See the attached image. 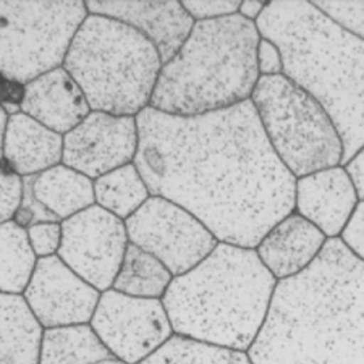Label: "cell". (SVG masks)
<instances>
[{
  "mask_svg": "<svg viewBox=\"0 0 364 364\" xmlns=\"http://www.w3.org/2000/svg\"><path fill=\"white\" fill-rule=\"evenodd\" d=\"M269 2H257V0H245V2H242V5H240V10L238 14L243 16V18L250 20V21H255L259 18L261 14L264 11V9L267 7Z\"/></svg>",
  "mask_w": 364,
  "mask_h": 364,
  "instance_id": "e575fe53",
  "label": "cell"
},
{
  "mask_svg": "<svg viewBox=\"0 0 364 364\" xmlns=\"http://www.w3.org/2000/svg\"><path fill=\"white\" fill-rule=\"evenodd\" d=\"M251 101L274 152L296 178L342 166L343 141L331 115L287 76H261Z\"/></svg>",
  "mask_w": 364,
  "mask_h": 364,
  "instance_id": "52a82bcc",
  "label": "cell"
},
{
  "mask_svg": "<svg viewBox=\"0 0 364 364\" xmlns=\"http://www.w3.org/2000/svg\"><path fill=\"white\" fill-rule=\"evenodd\" d=\"M63 136L18 112L9 117L2 144V166L21 178L36 177L62 164Z\"/></svg>",
  "mask_w": 364,
  "mask_h": 364,
  "instance_id": "ac0fdd59",
  "label": "cell"
},
{
  "mask_svg": "<svg viewBox=\"0 0 364 364\" xmlns=\"http://www.w3.org/2000/svg\"><path fill=\"white\" fill-rule=\"evenodd\" d=\"M33 193L38 201L63 222L96 204L94 180L86 175L58 164L33 177Z\"/></svg>",
  "mask_w": 364,
  "mask_h": 364,
  "instance_id": "ffe728a7",
  "label": "cell"
},
{
  "mask_svg": "<svg viewBox=\"0 0 364 364\" xmlns=\"http://www.w3.org/2000/svg\"><path fill=\"white\" fill-rule=\"evenodd\" d=\"M14 220L23 228H28L41 222H58L43 204H41L33 193V177L23 178V198L21 204Z\"/></svg>",
  "mask_w": 364,
  "mask_h": 364,
  "instance_id": "f1b7e54d",
  "label": "cell"
},
{
  "mask_svg": "<svg viewBox=\"0 0 364 364\" xmlns=\"http://www.w3.org/2000/svg\"><path fill=\"white\" fill-rule=\"evenodd\" d=\"M62 67L78 83L91 110L138 117L151 105L162 60L136 29L90 14L76 31Z\"/></svg>",
  "mask_w": 364,
  "mask_h": 364,
  "instance_id": "8992f818",
  "label": "cell"
},
{
  "mask_svg": "<svg viewBox=\"0 0 364 364\" xmlns=\"http://www.w3.org/2000/svg\"><path fill=\"white\" fill-rule=\"evenodd\" d=\"M26 232L38 259L58 255L62 245V222H41L28 227Z\"/></svg>",
  "mask_w": 364,
  "mask_h": 364,
  "instance_id": "4316f807",
  "label": "cell"
},
{
  "mask_svg": "<svg viewBox=\"0 0 364 364\" xmlns=\"http://www.w3.org/2000/svg\"><path fill=\"white\" fill-rule=\"evenodd\" d=\"M139 364H252L246 351L173 336Z\"/></svg>",
  "mask_w": 364,
  "mask_h": 364,
  "instance_id": "d4e9b609",
  "label": "cell"
},
{
  "mask_svg": "<svg viewBox=\"0 0 364 364\" xmlns=\"http://www.w3.org/2000/svg\"><path fill=\"white\" fill-rule=\"evenodd\" d=\"M322 14L332 18L337 25L364 41V2H332V0H314Z\"/></svg>",
  "mask_w": 364,
  "mask_h": 364,
  "instance_id": "484cf974",
  "label": "cell"
},
{
  "mask_svg": "<svg viewBox=\"0 0 364 364\" xmlns=\"http://www.w3.org/2000/svg\"><path fill=\"white\" fill-rule=\"evenodd\" d=\"M277 280L256 250L219 243L204 261L173 277L162 298L175 336L248 351L259 333Z\"/></svg>",
  "mask_w": 364,
  "mask_h": 364,
  "instance_id": "277c9868",
  "label": "cell"
},
{
  "mask_svg": "<svg viewBox=\"0 0 364 364\" xmlns=\"http://www.w3.org/2000/svg\"><path fill=\"white\" fill-rule=\"evenodd\" d=\"M340 240L353 255L364 262V201H360L348 225L345 227Z\"/></svg>",
  "mask_w": 364,
  "mask_h": 364,
  "instance_id": "4dcf8cb0",
  "label": "cell"
},
{
  "mask_svg": "<svg viewBox=\"0 0 364 364\" xmlns=\"http://www.w3.org/2000/svg\"><path fill=\"white\" fill-rule=\"evenodd\" d=\"M252 364H364V262L331 238L311 266L277 282Z\"/></svg>",
  "mask_w": 364,
  "mask_h": 364,
  "instance_id": "7a4b0ae2",
  "label": "cell"
},
{
  "mask_svg": "<svg viewBox=\"0 0 364 364\" xmlns=\"http://www.w3.org/2000/svg\"><path fill=\"white\" fill-rule=\"evenodd\" d=\"M23 298L43 328L90 324L101 291L58 256L38 259Z\"/></svg>",
  "mask_w": 364,
  "mask_h": 364,
  "instance_id": "4fadbf2b",
  "label": "cell"
},
{
  "mask_svg": "<svg viewBox=\"0 0 364 364\" xmlns=\"http://www.w3.org/2000/svg\"><path fill=\"white\" fill-rule=\"evenodd\" d=\"M139 148L136 117L91 114L63 136L62 164L97 180L134 162Z\"/></svg>",
  "mask_w": 364,
  "mask_h": 364,
  "instance_id": "7c38bea8",
  "label": "cell"
},
{
  "mask_svg": "<svg viewBox=\"0 0 364 364\" xmlns=\"http://www.w3.org/2000/svg\"><path fill=\"white\" fill-rule=\"evenodd\" d=\"M96 204L122 220L130 219L151 198V191L134 162L94 180Z\"/></svg>",
  "mask_w": 364,
  "mask_h": 364,
  "instance_id": "603a6c76",
  "label": "cell"
},
{
  "mask_svg": "<svg viewBox=\"0 0 364 364\" xmlns=\"http://www.w3.org/2000/svg\"><path fill=\"white\" fill-rule=\"evenodd\" d=\"M23 97L25 85L0 73V109H4L9 117L18 114L21 112Z\"/></svg>",
  "mask_w": 364,
  "mask_h": 364,
  "instance_id": "d6a6232c",
  "label": "cell"
},
{
  "mask_svg": "<svg viewBox=\"0 0 364 364\" xmlns=\"http://www.w3.org/2000/svg\"><path fill=\"white\" fill-rule=\"evenodd\" d=\"M21 112L65 136L91 114V107L78 83L60 67L25 85Z\"/></svg>",
  "mask_w": 364,
  "mask_h": 364,
  "instance_id": "2e32d148",
  "label": "cell"
},
{
  "mask_svg": "<svg viewBox=\"0 0 364 364\" xmlns=\"http://www.w3.org/2000/svg\"><path fill=\"white\" fill-rule=\"evenodd\" d=\"M255 21L232 15L196 21L181 49L164 63L149 107L196 117L250 101L259 81Z\"/></svg>",
  "mask_w": 364,
  "mask_h": 364,
  "instance_id": "5b68a950",
  "label": "cell"
},
{
  "mask_svg": "<svg viewBox=\"0 0 364 364\" xmlns=\"http://www.w3.org/2000/svg\"><path fill=\"white\" fill-rule=\"evenodd\" d=\"M183 7L195 21L217 20L225 16L237 15L242 2L240 0H214V2H201V0H183Z\"/></svg>",
  "mask_w": 364,
  "mask_h": 364,
  "instance_id": "f546056e",
  "label": "cell"
},
{
  "mask_svg": "<svg viewBox=\"0 0 364 364\" xmlns=\"http://www.w3.org/2000/svg\"><path fill=\"white\" fill-rule=\"evenodd\" d=\"M173 275L149 252L128 245L112 289L128 296L162 299Z\"/></svg>",
  "mask_w": 364,
  "mask_h": 364,
  "instance_id": "7402d4cb",
  "label": "cell"
},
{
  "mask_svg": "<svg viewBox=\"0 0 364 364\" xmlns=\"http://www.w3.org/2000/svg\"><path fill=\"white\" fill-rule=\"evenodd\" d=\"M343 167L348 172L351 181H353L360 201H364V146Z\"/></svg>",
  "mask_w": 364,
  "mask_h": 364,
  "instance_id": "836d02e7",
  "label": "cell"
},
{
  "mask_svg": "<svg viewBox=\"0 0 364 364\" xmlns=\"http://www.w3.org/2000/svg\"><path fill=\"white\" fill-rule=\"evenodd\" d=\"M360 204L356 188L343 166L296 178L295 213L331 238H340Z\"/></svg>",
  "mask_w": 364,
  "mask_h": 364,
  "instance_id": "9a60e30c",
  "label": "cell"
},
{
  "mask_svg": "<svg viewBox=\"0 0 364 364\" xmlns=\"http://www.w3.org/2000/svg\"><path fill=\"white\" fill-rule=\"evenodd\" d=\"M128 245L125 220L94 204L62 222L57 256L102 293L112 289Z\"/></svg>",
  "mask_w": 364,
  "mask_h": 364,
  "instance_id": "8fae6325",
  "label": "cell"
},
{
  "mask_svg": "<svg viewBox=\"0 0 364 364\" xmlns=\"http://www.w3.org/2000/svg\"><path fill=\"white\" fill-rule=\"evenodd\" d=\"M87 14L109 16L136 29L159 52L164 63L181 49L190 38L195 20L177 0L166 2H122V0H90Z\"/></svg>",
  "mask_w": 364,
  "mask_h": 364,
  "instance_id": "5bb4252c",
  "label": "cell"
},
{
  "mask_svg": "<svg viewBox=\"0 0 364 364\" xmlns=\"http://www.w3.org/2000/svg\"><path fill=\"white\" fill-rule=\"evenodd\" d=\"M257 68L261 76L284 75V58L280 49L269 39L261 38L257 46Z\"/></svg>",
  "mask_w": 364,
  "mask_h": 364,
  "instance_id": "1f68e13d",
  "label": "cell"
},
{
  "mask_svg": "<svg viewBox=\"0 0 364 364\" xmlns=\"http://www.w3.org/2000/svg\"><path fill=\"white\" fill-rule=\"evenodd\" d=\"M134 157L151 196L181 205L219 243L256 250L295 210L296 177L275 154L252 101L177 117L146 107Z\"/></svg>",
  "mask_w": 364,
  "mask_h": 364,
  "instance_id": "6da1fadb",
  "label": "cell"
},
{
  "mask_svg": "<svg viewBox=\"0 0 364 364\" xmlns=\"http://www.w3.org/2000/svg\"><path fill=\"white\" fill-rule=\"evenodd\" d=\"M327 240L318 227L293 210L266 233L256 252L267 271L280 282L306 271L318 259Z\"/></svg>",
  "mask_w": 364,
  "mask_h": 364,
  "instance_id": "e0dca14e",
  "label": "cell"
},
{
  "mask_svg": "<svg viewBox=\"0 0 364 364\" xmlns=\"http://www.w3.org/2000/svg\"><path fill=\"white\" fill-rule=\"evenodd\" d=\"M101 364H125V363H122L119 360H110V361H105V363H101Z\"/></svg>",
  "mask_w": 364,
  "mask_h": 364,
  "instance_id": "8d00e7d4",
  "label": "cell"
},
{
  "mask_svg": "<svg viewBox=\"0 0 364 364\" xmlns=\"http://www.w3.org/2000/svg\"><path fill=\"white\" fill-rule=\"evenodd\" d=\"M91 327L114 360L139 364L173 336L162 299L136 298L110 289L101 293Z\"/></svg>",
  "mask_w": 364,
  "mask_h": 364,
  "instance_id": "30bf717a",
  "label": "cell"
},
{
  "mask_svg": "<svg viewBox=\"0 0 364 364\" xmlns=\"http://www.w3.org/2000/svg\"><path fill=\"white\" fill-rule=\"evenodd\" d=\"M38 264L26 228L15 220L0 225V293L23 295Z\"/></svg>",
  "mask_w": 364,
  "mask_h": 364,
  "instance_id": "cb8c5ba5",
  "label": "cell"
},
{
  "mask_svg": "<svg viewBox=\"0 0 364 364\" xmlns=\"http://www.w3.org/2000/svg\"><path fill=\"white\" fill-rule=\"evenodd\" d=\"M114 356L91 324L44 328L39 364H101Z\"/></svg>",
  "mask_w": 364,
  "mask_h": 364,
  "instance_id": "44dd1931",
  "label": "cell"
},
{
  "mask_svg": "<svg viewBox=\"0 0 364 364\" xmlns=\"http://www.w3.org/2000/svg\"><path fill=\"white\" fill-rule=\"evenodd\" d=\"M86 2H0V73L28 85L60 68Z\"/></svg>",
  "mask_w": 364,
  "mask_h": 364,
  "instance_id": "ba28073f",
  "label": "cell"
},
{
  "mask_svg": "<svg viewBox=\"0 0 364 364\" xmlns=\"http://www.w3.org/2000/svg\"><path fill=\"white\" fill-rule=\"evenodd\" d=\"M9 115L4 109H0V164H2V144H4V134H5V127H7Z\"/></svg>",
  "mask_w": 364,
  "mask_h": 364,
  "instance_id": "d590c367",
  "label": "cell"
},
{
  "mask_svg": "<svg viewBox=\"0 0 364 364\" xmlns=\"http://www.w3.org/2000/svg\"><path fill=\"white\" fill-rule=\"evenodd\" d=\"M43 332L23 295L0 293V364H39Z\"/></svg>",
  "mask_w": 364,
  "mask_h": 364,
  "instance_id": "d6986e66",
  "label": "cell"
},
{
  "mask_svg": "<svg viewBox=\"0 0 364 364\" xmlns=\"http://www.w3.org/2000/svg\"><path fill=\"white\" fill-rule=\"evenodd\" d=\"M125 225L130 243L157 257L173 277L196 267L219 245L201 220L161 196H151Z\"/></svg>",
  "mask_w": 364,
  "mask_h": 364,
  "instance_id": "9c48e42d",
  "label": "cell"
},
{
  "mask_svg": "<svg viewBox=\"0 0 364 364\" xmlns=\"http://www.w3.org/2000/svg\"><path fill=\"white\" fill-rule=\"evenodd\" d=\"M256 26L280 49L284 76L331 115L345 166L364 146V41L304 0L269 2Z\"/></svg>",
  "mask_w": 364,
  "mask_h": 364,
  "instance_id": "3957f363",
  "label": "cell"
},
{
  "mask_svg": "<svg viewBox=\"0 0 364 364\" xmlns=\"http://www.w3.org/2000/svg\"><path fill=\"white\" fill-rule=\"evenodd\" d=\"M23 198V178L0 166V225L14 220Z\"/></svg>",
  "mask_w": 364,
  "mask_h": 364,
  "instance_id": "83f0119b",
  "label": "cell"
}]
</instances>
